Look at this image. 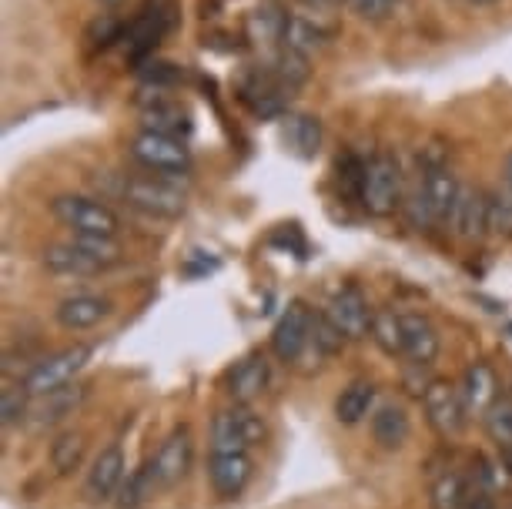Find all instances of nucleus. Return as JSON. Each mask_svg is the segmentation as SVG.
Wrapping results in <instances>:
<instances>
[{
	"mask_svg": "<svg viewBox=\"0 0 512 509\" xmlns=\"http://www.w3.org/2000/svg\"><path fill=\"white\" fill-rule=\"evenodd\" d=\"M118 198L128 208L141 211L148 218H181L188 211V195L181 191V185H175V178L164 175H131L118 181Z\"/></svg>",
	"mask_w": 512,
	"mask_h": 509,
	"instance_id": "nucleus-1",
	"label": "nucleus"
},
{
	"mask_svg": "<svg viewBox=\"0 0 512 509\" xmlns=\"http://www.w3.org/2000/svg\"><path fill=\"white\" fill-rule=\"evenodd\" d=\"M51 215L64 228H71L74 235H98V238H118L121 232V215L111 205H104L98 198L88 195H57L51 201Z\"/></svg>",
	"mask_w": 512,
	"mask_h": 509,
	"instance_id": "nucleus-2",
	"label": "nucleus"
},
{
	"mask_svg": "<svg viewBox=\"0 0 512 509\" xmlns=\"http://www.w3.org/2000/svg\"><path fill=\"white\" fill-rule=\"evenodd\" d=\"M265 439H268L265 419L255 409L241 406V402L221 409L211 419V453H251Z\"/></svg>",
	"mask_w": 512,
	"mask_h": 509,
	"instance_id": "nucleus-3",
	"label": "nucleus"
},
{
	"mask_svg": "<svg viewBox=\"0 0 512 509\" xmlns=\"http://www.w3.org/2000/svg\"><path fill=\"white\" fill-rule=\"evenodd\" d=\"M362 208L375 218H389L402 201V165L399 158L389 151H379L365 161L362 191H359Z\"/></svg>",
	"mask_w": 512,
	"mask_h": 509,
	"instance_id": "nucleus-4",
	"label": "nucleus"
},
{
	"mask_svg": "<svg viewBox=\"0 0 512 509\" xmlns=\"http://www.w3.org/2000/svg\"><path fill=\"white\" fill-rule=\"evenodd\" d=\"M131 158L138 161L144 171L164 178H178L191 171V148L181 138L158 131H138L131 138Z\"/></svg>",
	"mask_w": 512,
	"mask_h": 509,
	"instance_id": "nucleus-5",
	"label": "nucleus"
},
{
	"mask_svg": "<svg viewBox=\"0 0 512 509\" xmlns=\"http://www.w3.org/2000/svg\"><path fill=\"white\" fill-rule=\"evenodd\" d=\"M175 14H178L175 0H144L141 11L128 21V34H124L128 57L134 64L148 61L154 54V47L161 44V37L175 27Z\"/></svg>",
	"mask_w": 512,
	"mask_h": 509,
	"instance_id": "nucleus-6",
	"label": "nucleus"
},
{
	"mask_svg": "<svg viewBox=\"0 0 512 509\" xmlns=\"http://www.w3.org/2000/svg\"><path fill=\"white\" fill-rule=\"evenodd\" d=\"M91 355H94L91 345H71V349L44 355V359L37 362V366L27 372L21 382H24L27 392H31L34 399L51 396V392L71 386V382L77 379V372H81L91 362Z\"/></svg>",
	"mask_w": 512,
	"mask_h": 509,
	"instance_id": "nucleus-7",
	"label": "nucleus"
},
{
	"mask_svg": "<svg viewBox=\"0 0 512 509\" xmlns=\"http://www.w3.org/2000/svg\"><path fill=\"white\" fill-rule=\"evenodd\" d=\"M422 409H425L429 426L436 429L442 439H456L462 436V429H466L469 412H466V402H462V392L456 382H449V379L425 382Z\"/></svg>",
	"mask_w": 512,
	"mask_h": 509,
	"instance_id": "nucleus-8",
	"label": "nucleus"
},
{
	"mask_svg": "<svg viewBox=\"0 0 512 509\" xmlns=\"http://www.w3.org/2000/svg\"><path fill=\"white\" fill-rule=\"evenodd\" d=\"M148 463H151L154 483H158V493L185 483L191 473V463H195V439H191V429L188 426L171 429Z\"/></svg>",
	"mask_w": 512,
	"mask_h": 509,
	"instance_id": "nucleus-9",
	"label": "nucleus"
},
{
	"mask_svg": "<svg viewBox=\"0 0 512 509\" xmlns=\"http://www.w3.org/2000/svg\"><path fill=\"white\" fill-rule=\"evenodd\" d=\"M312 325H315V312L308 309L302 299L288 302V309L282 312V319L272 329V352L278 362H298L312 342Z\"/></svg>",
	"mask_w": 512,
	"mask_h": 509,
	"instance_id": "nucleus-10",
	"label": "nucleus"
},
{
	"mask_svg": "<svg viewBox=\"0 0 512 509\" xmlns=\"http://www.w3.org/2000/svg\"><path fill=\"white\" fill-rule=\"evenodd\" d=\"M124 479H128V459H124V449L118 443H111L94 456L88 479H84V496H88V503L104 506L118 499Z\"/></svg>",
	"mask_w": 512,
	"mask_h": 509,
	"instance_id": "nucleus-11",
	"label": "nucleus"
},
{
	"mask_svg": "<svg viewBox=\"0 0 512 509\" xmlns=\"http://www.w3.org/2000/svg\"><path fill=\"white\" fill-rule=\"evenodd\" d=\"M419 191L425 195V205H429L432 225H449L462 185H459V178L452 175V168L446 165V161H436V158L425 161Z\"/></svg>",
	"mask_w": 512,
	"mask_h": 509,
	"instance_id": "nucleus-12",
	"label": "nucleus"
},
{
	"mask_svg": "<svg viewBox=\"0 0 512 509\" xmlns=\"http://www.w3.org/2000/svg\"><path fill=\"white\" fill-rule=\"evenodd\" d=\"M325 315L338 325V329H342L345 339L359 342V339H369L375 309H369V299H365V295L355 285H342L332 295V302H328Z\"/></svg>",
	"mask_w": 512,
	"mask_h": 509,
	"instance_id": "nucleus-13",
	"label": "nucleus"
},
{
	"mask_svg": "<svg viewBox=\"0 0 512 509\" xmlns=\"http://www.w3.org/2000/svg\"><path fill=\"white\" fill-rule=\"evenodd\" d=\"M255 476L251 453H211L208 459V483L218 499H238Z\"/></svg>",
	"mask_w": 512,
	"mask_h": 509,
	"instance_id": "nucleus-14",
	"label": "nucleus"
},
{
	"mask_svg": "<svg viewBox=\"0 0 512 509\" xmlns=\"http://www.w3.org/2000/svg\"><path fill=\"white\" fill-rule=\"evenodd\" d=\"M449 228L462 238V242H479L482 235L492 232V201L486 191L462 185L456 208H452Z\"/></svg>",
	"mask_w": 512,
	"mask_h": 509,
	"instance_id": "nucleus-15",
	"label": "nucleus"
},
{
	"mask_svg": "<svg viewBox=\"0 0 512 509\" xmlns=\"http://www.w3.org/2000/svg\"><path fill=\"white\" fill-rule=\"evenodd\" d=\"M462 402H466L469 419H486V412L499 402V376L486 359L469 362L459 382Z\"/></svg>",
	"mask_w": 512,
	"mask_h": 509,
	"instance_id": "nucleus-16",
	"label": "nucleus"
},
{
	"mask_svg": "<svg viewBox=\"0 0 512 509\" xmlns=\"http://www.w3.org/2000/svg\"><path fill=\"white\" fill-rule=\"evenodd\" d=\"M238 91H241V101H245L255 114H262V118H275V114H282L288 98H292V91L282 88V81L268 71V64H262L258 71H251L248 78H241Z\"/></svg>",
	"mask_w": 512,
	"mask_h": 509,
	"instance_id": "nucleus-17",
	"label": "nucleus"
},
{
	"mask_svg": "<svg viewBox=\"0 0 512 509\" xmlns=\"http://www.w3.org/2000/svg\"><path fill=\"white\" fill-rule=\"evenodd\" d=\"M44 268L57 278H91L108 272L98 258H94L88 248L81 245V238H71V242L51 245L44 252Z\"/></svg>",
	"mask_w": 512,
	"mask_h": 509,
	"instance_id": "nucleus-18",
	"label": "nucleus"
},
{
	"mask_svg": "<svg viewBox=\"0 0 512 509\" xmlns=\"http://www.w3.org/2000/svg\"><path fill=\"white\" fill-rule=\"evenodd\" d=\"M268 379H272V366H268V359L262 352H255V355H248V359L235 362V369H231L225 379V389L235 402L248 406V402H255L268 389Z\"/></svg>",
	"mask_w": 512,
	"mask_h": 509,
	"instance_id": "nucleus-19",
	"label": "nucleus"
},
{
	"mask_svg": "<svg viewBox=\"0 0 512 509\" xmlns=\"http://www.w3.org/2000/svg\"><path fill=\"white\" fill-rule=\"evenodd\" d=\"M111 299H104V295H71V299H64L61 305L54 309V319L61 329L67 332H88L94 325H101L104 319L111 315Z\"/></svg>",
	"mask_w": 512,
	"mask_h": 509,
	"instance_id": "nucleus-20",
	"label": "nucleus"
},
{
	"mask_svg": "<svg viewBox=\"0 0 512 509\" xmlns=\"http://www.w3.org/2000/svg\"><path fill=\"white\" fill-rule=\"evenodd\" d=\"M402 325H405V359H409L415 369L432 366V362L439 359V349H442L439 329L419 312H405Z\"/></svg>",
	"mask_w": 512,
	"mask_h": 509,
	"instance_id": "nucleus-21",
	"label": "nucleus"
},
{
	"mask_svg": "<svg viewBox=\"0 0 512 509\" xmlns=\"http://www.w3.org/2000/svg\"><path fill=\"white\" fill-rule=\"evenodd\" d=\"M141 124H144V131L171 134V138H181V141L191 134V114L181 108L178 101L161 98V94H154L141 108Z\"/></svg>",
	"mask_w": 512,
	"mask_h": 509,
	"instance_id": "nucleus-22",
	"label": "nucleus"
},
{
	"mask_svg": "<svg viewBox=\"0 0 512 509\" xmlns=\"http://www.w3.org/2000/svg\"><path fill=\"white\" fill-rule=\"evenodd\" d=\"M369 429H372V439L379 449H389V453H395V449H402L405 443H409L412 436V422H409V412H405L399 402H385V406H379L372 412L369 419Z\"/></svg>",
	"mask_w": 512,
	"mask_h": 509,
	"instance_id": "nucleus-23",
	"label": "nucleus"
},
{
	"mask_svg": "<svg viewBox=\"0 0 512 509\" xmlns=\"http://www.w3.org/2000/svg\"><path fill=\"white\" fill-rule=\"evenodd\" d=\"M88 386H64V389H57L51 392V396H41L34 402V409H31V426L34 429H47V426H57V422H64L67 416H74V409L81 406L84 399H88Z\"/></svg>",
	"mask_w": 512,
	"mask_h": 509,
	"instance_id": "nucleus-24",
	"label": "nucleus"
},
{
	"mask_svg": "<svg viewBox=\"0 0 512 509\" xmlns=\"http://www.w3.org/2000/svg\"><path fill=\"white\" fill-rule=\"evenodd\" d=\"M328 41H332V27H328V24L312 21V17H305V14L288 17L285 41H282V47H288V51L312 57L315 51H322Z\"/></svg>",
	"mask_w": 512,
	"mask_h": 509,
	"instance_id": "nucleus-25",
	"label": "nucleus"
},
{
	"mask_svg": "<svg viewBox=\"0 0 512 509\" xmlns=\"http://www.w3.org/2000/svg\"><path fill=\"white\" fill-rule=\"evenodd\" d=\"M375 412V386L369 379H355L349 382L335 399V419L342 426H359L362 419H369Z\"/></svg>",
	"mask_w": 512,
	"mask_h": 509,
	"instance_id": "nucleus-26",
	"label": "nucleus"
},
{
	"mask_svg": "<svg viewBox=\"0 0 512 509\" xmlns=\"http://www.w3.org/2000/svg\"><path fill=\"white\" fill-rule=\"evenodd\" d=\"M285 27H288V14L278 4L255 7L251 17H248V37L258 47H268V51H282Z\"/></svg>",
	"mask_w": 512,
	"mask_h": 509,
	"instance_id": "nucleus-27",
	"label": "nucleus"
},
{
	"mask_svg": "<svg viewBox=\"0 0 512 509\" xmlns=\"http://www.w3.org/2000/svg\"><path fill=\"white\" fill-rule=\"evenodd\" d=\"M285 141L292 144L302 158H315L322 144V124L312 114H288L285 118Z\"/></svg>",
	"mask_w": 512,
	"mask_h": 509,
	"instance_id": "nucleus-28",
	"label": "nucleus"
},
{
	"mask_svg": "<svg viewBox=\"0 0 512 509\" xmlns=\"http://www.w3.org/2000/svg\"><path fill=\"white\" fill-rule=\"evenodd\" d=\"M84 453H88V436L77 429H67L51 443V466L57 469V476H67L84 463Z\"/></svg>",
	"mask_w": 512,
	"mask_h": 509,
	"instance_id": "nucleus-29",
	"label": "nucleus"
},
{
	"mask_svg": "<svg viewBox=\"0 0 512 509\" xmlns=\"http://www.w3.org/2000/svg\"><path fill=\"white\" fill-rule=\"evenodd\" d=\"M369 339L379 345L385 355H405V325H402V315H395L389 309H379L372 319V332Z\"/></svg>",
	"mask_w": 512,
	"mask_h": 509,
	"instance_id": "nucleus-30",
	"label": "nucleus"
},
{
	"mask_svg": "<svg viewBox=\"0 0 512 509\" xmlns=\"http://www.w3.org/2000/svg\"><path fill=\"white\" fill-rule=\"evenodd\" d=\"M124 34H128V21L118 17L114 11H104L98 14L94 21L88 24V31H84V41H88V51H108L118 41H124Z\"/></svg>",
	"mask_w": 512,
	"mask_h": 509,
	"instance_id": "nucleus-31",
	"label": "nucleus"
},
{
	"mask_svg": "<svg viewBox=\"0 0 512 509\" xmlns=\"http://www.w3.org/2000/svg\"><path fill=\"white\" fill-rule=\"evenodd\" d=\"M268 71H272L275 78L282 81L285 91H298L308 81L312 67H308L305 54H295V51H288V47H282V51H275V57L268 61Z\"/></svg>",
	"mask_w": 512,
	"mask_h": 509,
	"instance_id": "nucleus-32",
	"label": "nucleus"
},
{
	"mask_svg": "<svg viewBox=\"0 0 512 509\" xmlns=\"http://www.w3.org/2000/svg\"><path fill=\"white\" fill-rule=\"evenodd\" d=\"M154 493H158V483H154L151 463H144L141 469H134V473L124 479L121 493H118V499H114V506H118V509H141Z\"/></svg>",
	"mask_w": 512,
	"mask_h": 509,
	"instance_id": "nucleus-33",
	"label": "nucleus"
},
{
	"mask_svg": "<svg viewBox=\"0 0 512 509\" xmlns=\"http://www.w3.org/2000/svg\"><path fill=\"white\" fill-rule=\"evenodd\" d=\"M31 392H27V386L21 379L17 382H7V389L0 392V422H4V429L17 426V422H24L27 416H31Z\"/></svg>",
	"mask_w": 512,
	"mask_h": 509,
	"instance_id": "nucleus-34",
	"label": "nucleus"
},
{
	"mask_svg": "<svg viewBox=\"0 0 512 509\" xmlns=\"http://www.w3.org/2000/svg\"><path fill=\"white\" fill-rule=\"evenodd\" d=\"M345 335H342V329L328 319V315L322 312V315H315V325H312V342H308V349H315V355L318 359H332V355H338L345 349ZM305 349V352H308Z\"/></svg>",
	"mask_w": 512,
	"mask_h": 509,
	"instance_id": "nucleus-35",
	"label": "nucleus"
},
{
	"mask_svg": "<svg viewBox=\"0 0 512 509\" xmlns=\"http://www.w3.org/2000/svg\"><path fill=\"white\" fill-rule=\"evenodd\" d=\"M466 493H469L466 479L449 469V473H442L436 483H432L429 503H432V509H462V499H466Z\"/></svg>",
	"mask_w": 512,
	"mask_h": 509,
	"instance_id": "nucleus-36",
	"label": "nucleus"
},
{
	"mask_svg": "<svg viewBox=\"0 0 512 509\" xmlns=\"http://www.w3.org/2000/svg\"><path fill=\"white\" fill-rule=\"evenodd\" d=\"M482 426H486V436L496 443L499 449H506L512 446V402H496L489 412H486V419H482Z\"/></svg>",
	"mask_w": 512,
	"mask_h": 509,
	"instance_id": "nucleus-37",
	"label": "nucleus"
},
{
	"mask_svg": "<svg viewBox=\"0 0 512 509\" xmlns=\"http://www.w3.org/2000/svg\"><path fill=\"white\" fill-rule=\"evenodd\" d=\"M492 232L502 238H512V201L502 191H492Z\"/></svg>",
	"mask_w": 512,
	"mask_h": 509,
	"instance_id": "nucleus-38",
	"label": "nucleus"
},
{
	"mask_svg": "<svg viewBox=\"0 0 512 509\" xmlns=\"http://www.w3.org/2000/svg\"><path fill=\"white\" fill-rule=\"evenodd\" d=\"M345 4H349L352 14H359L362 21H372V24L385 21L392 11V0H345Z\"/></svg>",
	"mask_w": 512,
	"mask_h": 509,
	"instance_id": "nucleus-39",
	"label": "nucleus"
},
{
	"mask_svg": "<svg viewBox=\"0 0 512 509\" xmlns=\"http://www.w3.org/2000/svg\"><path fill=\"white\" fill-rule=\"evenodd\" d=\"M144 84H154V88H161V84H175L181 78V71L175 64H148L141 71Z\"/></svg>",
	"mask_w": 512,
	"mask_h": 509,
	"instance_id": "nucleus-40",
	"label": "nucleus"
},
{
	"mask_svg": "<svg viewBox=\"0 0 512 509\" xmlns=\"http://www.w3.org/2000/svg\"><path fill=\"white\" fill-rule=\"evenodd\" d=\"M462 509H496V496H492L489 486H469Z\"/></svg>",
	"mask_w": 512,
	"mask_h": 509,
	"instance_id": "nucleus-41",
	"label": "nucleus"
},
{
	"mask_svg": "<svg viewBox=\"0 0 512 509\" xmlns=\"http://www.w3.org/2000/svg\"><path fill=\"white\" fill-rule=\"evenodd\" d=\"M499 191L512 201V148H509L506 161H502V185H499Z\"/></svg>",
	"mask_w": 512,
	"mask_h": 509,
	"instance_id": "nucleus-42",
	"label": "nucleus"
},
{
	"mask_svg": "<svg viewBox=\"0 0 512 509\" xmlns=\"http://www.w3.org/2000/svg\"><path fill=\"white\" fill-rule=\"evenodd\" d=\"M98 4H101V7H108V11H114V7H121L124 0H98Z\"/></svg>",
	"mask_w": 512,
	"mask_h": 509,
	"instance_id": "nucleus-43",
	"label": "nucleus"
},
{
	"mask_svg": "<svg viewBox=\"0 0 512 509\" xmlns=\"http://www.w3.org/2000/svg\"><path fill=\"white\" fill-rule=\"evenodd\" d=\"M472 7H489V4H499V0H469Z\"/></svg>",
	"mask_w": 512,
	"mask_h": 509,
	"instance_id": "nucleus-44",
	"label": "nucleus"
},
{
	"mask_svg": "<svg viewBox=\"0 0 512 509\" xmlns=\"http://www.w3.org/2000/svg\"><path fill=\"white\" fill-rule=\"evenodd\" d=\"M392 4H399V0H392Z\"/></svg>",
	"mask_w": 512,
	"mask_h": 509,
	"instance_id": "nucleus-45",
	"label": "nucleus"
},
{
	"mask_svg": "<svg viewBox=\"0 0 512 509\" xmlns=\"http://www.w3.org/2000/svg\"><path fill=\"white\" fill-rule=\"evenodd\" d=\"M509 332H512V325H509Z\"/></svg>",
	"mask_w": 512,
	"mask_h": 509,
	"instance_id": "nucleus-46",
	"label": "nucleus"
},
{
	"mask_svg": "<svg viewBox=\"0 0 512 509\" xmlns=\"http://www.w3.org/2000/svg\"><path fill=\"white\" fill-rule=\"evenodd\" d=\"M509 509H512V506H509Z\"/></svg>",
	"mask_w": 512,
	"mask_h": 509,
	"instance_id": "nucleus-47",
	"label": "nucleus"
}]
</instances>
